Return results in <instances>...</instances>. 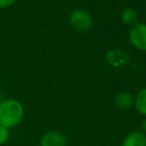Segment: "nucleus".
Here are the masks:
<instances>
[{"label":"nucleus","instance_id":"f257e3e1","mask_svg":"<svg viewBox=\"0 0 146 146\" xmlns=\"http://www.w3.org/2000/svg\"><path fill=\"white\" fill-rule=\"evenodd\" d=\"M24 119V107L21 102L14 98H6L0 102V125L8 129L15 128Z\"/></svg>","mask_w":146,"mask_h":146},{"label":"nucleus","instance_id":"f03ea898","mask_svg":"<svg viewBox=\"0 0 146 146\" xmlns=\"http://www.w3.org/2000/svg\"><path fill=\"white\" fill-rule=\"evenodd\" d=\"M70 24L71 26L80 32L88 31L92 26V17L91 15L83 9H74L70 15Z\"/></svg>","mask_w":146,"mask_h":146},{"label":"nucleus","instance_id":"7ed1b4c3","mask_svg":"<svg viewBox=\"0 0 146 146\" xmlns=\"http://www.w3.org/2000/svg\"><path fill=\"white\" fill-rule=\"evenodd\" d=\"M128 36L130 43L135 48L146 51V24L137 23L136 25L131 26Z\"/></svg>","mask_w":146,"mask_h":146},{"label":"nucleus","instance_id":"20e7f679","mask_svg":"<svg viewBox=\"0 0 146 146\" xmlns=\"http://www.w3.org/2000/svg\"><path fill=\"white\" fill-rule=\"evenodd\" d=\"M40 146H67L66 136L57 130H48L40 137Z\"/></svg>","mask_w":146,"mask_h":146},{"label":"nucleus","instance_id":"39448f33","mask_svg":"<svg viewBox=\"0 0 146 146\" xmlns=\"http://www.w3.org/2000/svg\"><path fill=\"white\" fill-rule=\"evenodd\" d=\"M106 60L111 66L114 67H121L129 63L130 57L129 55L121 50V49H111L106 52Z\"/></svg>","mask_w":146,"mask_h":146},{"label":"nucleus","instance_id":"423d86ee","mask_svg":"<svg viewBox=\"0 0 146 146\" xmlns=\"http://www.w3.org/2000/svg\"><path fill=\"white\" fill-rule=\"evenodd\" d=\"M121 146H146V133L141 130L130 131L123 137Z\"/></svg>","mask_w":146,"mask_h":146},{"label":"nucleus","instance_id":"0eeeda50","mask_svg":"<svg viewBox=\"0 0 146 146\" xmlns=\"http://www.w3.org/2000/svg\"><path fill=\"white\" fill-rule=\"evenodd\" d=\"M114 104L120 110H129L133 106V97L131 94L121 91L115 95L114 97Z\"/></svg>","mask_w":146,"mask_h":146},{"label":"nucleus","instance_id":"6e6552de","mask_svg":"<svg viewBox=\"0 0 146 146\" xmlns=\"http://www.w3.org/2000/svg\"><path fill=\"white\" fill-rule=\"evenodd\" d=\"M133 106L139 114L146 116V87L140 89L133 97Z\"/></svg>","mask_w":146,"mask_h":146},{"label":"nucleus","instance_id":"1a4fd4ad","mask_svg":"<svg viewBox=\"0 0 146 146\" xmlns=\"http://www.w3.org/2000/svg\"><path fill=\"white\" fill-rule=\"evenodd\" d=\"M121 19H122V22L124 24L130 25V26H133L138 22V15H137V13H136L135 9H132V8H125L121 13Z\"/></svg>","mask_w":146,"mask_h":146},{"label":"nucleus","instance_id":"9d476101","mask_svg":"<svg viewBox=\"0 0 146 146\" xmlns=\"http://www.w3.org/2000/svg\"><path fill=\"white\" fill-rule=\"evenodd\" d=\"M10 138V131L8 128L0 125V146L5 145Z\"/></svg>","mask_w":146,"mask_h":146},{"label":"nucleus","instance_id":"9b49d317","mask_svg":"<svg viewBox=\"0 0 146 146\" xmlns=\"http://www.w3.org/2000/svg\"><path fill=\"white\" fill-rule=\"evenodd\" d=\"M16 0H0V8H7L11 6Z\"/></svg>","mask_w":146,"mask_h":146},{"label":"nucleus","instance_id":"f8f14e48","mask_svg":"<svg viewBox=\"0 0 146 146\" xmlns=\"http://www.w3.org/2000/svg\"><path fill=\"white\" fill-rule=\"evenodd\" d=\"M141 131H143L144 133H146V116H145V119H144L143 122H141Z\"/></svg>","mask_w":146,"mask_h":146},{"label":"nucleus","instance_id":"ddd939ff","mask_svg":"<svg viewBox=\"0 0 146 146\" xmlns=\"http://www.w3.org/2000/svg\"><path fill=\"white\" fill-rule=\"evenodd\" d=\"M2 100V94H1V91H0V102Z\"/></svg>","mask_w":146,"mask_h":146}]
</instances>
